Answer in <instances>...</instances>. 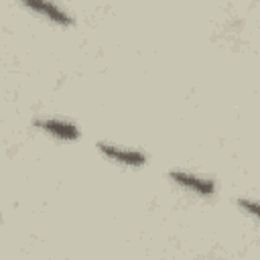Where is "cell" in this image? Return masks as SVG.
Wrapping results in <instances>:
<instances>
[{
  "instance_id": "277c9868",
  "label": "cell",
  "mask_w": 260,
  "mask_h": 260,
  "mask_svg": "<svg viewBox=\"0 0 260 260\" xmlns=\"http://www.w3.org/2000/svg\"><path fill=\"white\" fill-rule=\"evenodd\" d=\"M32 124H35V128H39L41 132H45V134H49V136H53L57 140L73 142V140H77L81 136V130L73 122L63 120V118H49V116H45V118H37Z\"/></svg>"
},
{
  "instance_id": "6da1fadb",
  "label": "cell",
  "mask_w": 260,
  "mask_h": 260,
  "mask_svg": "<svg viewBox=\"0 0 260 260\" xmlns=\"http://www.w3.org/2000/svg\"><path fill=\"white\" fill-rule=\"evenodd\" d=\"M169 179L179 185L181 189L189 191V193H195L199 197H211L215 195V181L211 177H205V175H199V173H191V171H179V169H173L169 171Z\"/></svg>"
},
{
  "instance_id": "8992f818",
  "label": "cell",
  "mask_w": 260,
  "mask_h": 260,
  "mask_svg": "<svg viewBox=\"0 0 260 260\" xmlns=\"http://www.w3.org/2000/svg\"><path fill=\"white\" fill-rule=\"evenodd\" d=\"M0 219H2V217H0Z\"/></svg>"
},
{
  "instance_id": "3957f363",
  "label": "cell",
  "mask_w": 260,
  "mask_h": 260,
  "mask_svg": "<svg viewBox=\"0 0 260 260\" xmlns=\"http://www.w3.org/2000/svg\"><path fill=\"white\" fill-rule=\"evenodd\" d=\"M95 146L106 158H110L122 167H144L148 160V156L144 152H140L136 148H126V146H120L114 142H98Z\"/></svg>"
},
{
  "instance_id": "7a4b0ae2",
  "label": "cell",
  "mask_w": 260,
  "mask_h": 260,
  "mask_svg": "<svg viewBox=\"0 0 260 260\" xmlns=\"http://www.w3.org/2000/svg\"><path fill=\"white\" fill-rule=\"evenodd\" d=\"M16 2L22 8L43 16L45 20H49L57 26H71L73 24V16L53 0H16Z\"/></svg>"
},
{
  "instance_id": "5b68a950",
  "label": "cell",
  "mask_w": 260,
  "mask_h": 260,
  "mask_svg": "<svg viewBox=\"0 0 260 260\" xmlns=\"http://www.w3.org/2000/svg\"><path fill=\"white\" fill-rule=\"evenodd\" d=\"M236 205L244 211V213H248L250 217H254V219H258L260 217V207H258V203L254 201V199H248V197H240L238 201H236Z\"/></svg>"
}]
</instances>
